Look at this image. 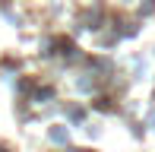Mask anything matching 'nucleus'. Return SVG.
Here are the masks:
<instances>
[{
    "label": "nucleus",
    "instance_id": "obj_1",
    "mask_svg": "<svg viewBox=\"0 0 155 152\" xmlns=\"http://www.w3.org/2000/svg\"><path fill=\"white\" fill-rule=\"evenodd\" d=\"M51 140L54 143H67V130H63V127H54L51 130Z\"/></svg>",
    "mask_w": 155,
    "mask_h": 152
}]
</instances>
